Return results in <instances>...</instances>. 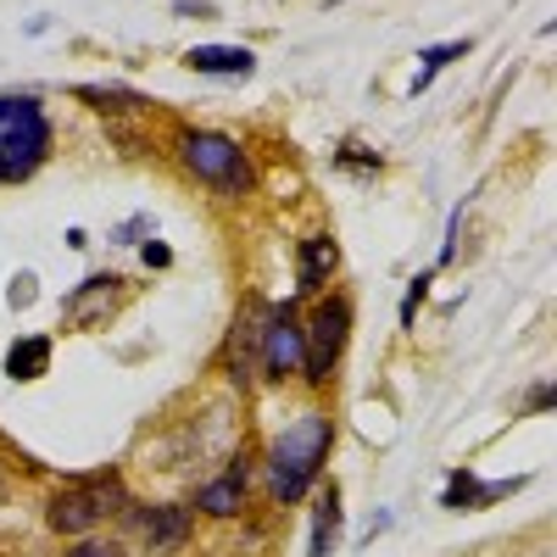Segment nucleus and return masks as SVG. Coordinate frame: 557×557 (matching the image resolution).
<instances>
[{
    "label": "nucleus",
    "mask_w": 557,
    "mask_h": 557,
    "mask_svg": "<svg viewBox=\"0 0 557 557\" xmlns=\"http://www.w3.org/2000/svg\"><path fill=\"white\" fill-rule=\"evenodd\" d=\"M184 67L212 73V78H246V73L257 67V57L240 51V45H196V51L184 57Z\"/></svg>",
    "instance_id": "nucleus-8"
},
{
    "label": "nucleus",
    "mask_w": 557,
    "mask_h": 557,
    "mask_svg": "<svg viewBox=\"0 0 557 557\" xmlns=\"http://www.w3.org/2000/svg\"><path fill=\"white\" fill-rule=\"evenodd\" d=\"M51 151V123L34 96H0V184H17L39 173Z\"/></svg>",
    "instance_id": "nucleus-2"
},
{
    "label": "nucleus",
    "mask_w": 557,
    "mask_h": 557,
    "mask_svg": "<svg viewBox=\"0 0 557 557\" xmlns=\"http://www.w3.org/2000/svg\"><path fill=\"white\" fill-rule=\"evenodd\" d=\"M462 51H469L462 39H451V45H435V51H424V62H418V78H412V96H418V89H424V84L435 78V67H441V62H451V57H462Z\"/></svg>",
    "instance_id": "nucleus-14"
},
{
    "label": "nucleus",
    "mask_w": 557,
    "mask_h": 557,
    "mask_svg": "<svg viewBox=\"0 0 557 557\" xmlns=\"http://www.w3.org/2000/svg\"><path fill=\"white\" fill-rule=\"evenodd\" d=\"M67 557H123V552L107 546V541H89V546H78V552H67Z\"/></svg>",
    "instance_id": "nucleus-15"
},
{
    "label": "nucleus",
    "mask_w": 557,
    "mask_h": 557,
    "mask_svg": "<svg viewBox=\"0 0 557 557\" xmlns=\"http://www.w3.org/2000/svg\"><path fill=\"white\" fill-rule=\"evenodd\" d=\"M146 262H151V268H168V262H173V251H168L162 240H151V246H146Z\"/></svg>",
    "instance_id": "nucleus-16"
},
{
    "label": "nucleus",
    "mask_w": 557,
    "mask_h": 557,
    "mask_svg": "<svg viewBox=\"0 0 557 557\" xmlns=\"http://www.w3.org/2000/svg\"><path fill=\"white\" fill-rule=\"evenodd\" d=\"M240 502H246V457H235L212 485H201V513H212V519H235V513H240Z\"/></svg>",
    "instance_id": "nucleus-7"
},
{
    "label": "nucleus",
    "mask_w": 557,
    "mask_h": 557,
    "mask_svg": "<svg viewBox=\"0 0 557 557\" xmlns=\"http://www.w3.org/2000/svg\"><path fill=\"white\" fill-rule=\"evenodd\" d=\"M139 530H146V541L157 552H173V546H184V535H190V513H178V507H157V513H139Z\"/></svg>",
    "instance_id": "nucleus-9"
},
{
    "label": "nucleus",
    "mask_w": 557,
    "mask_h": 557,
    "mask_svg": "<svg viewBox=\"0 0 557 557\" xmlns=\"http://www.w3.org/2000/svg\"><path fill=\"white\" fill-rule=\"evenodd\" d=\"M552 396H557L552 385H535V391H530V412H541V407H552Z\"/></svg>",
    "instance_id": "nucleus-17"
},
{
    "label": "nucleus",
    "mask_w": 557,
    "mask_h": 557,
    "mask_svg": "<svg viewBox=\"0 0 557 557\" xmlns=\"http://www.w3.org/2000/svg\"><path fill=\"white\" fill-rule=\"evenodd\" d=\"M524 480H496V485H480L474 474H457L451 485H446V507H485V502H496V496H507V491H519Z\"/></svg>",
    "instance_id": "nucleus-11"
},
{
    "label": "nucleus",
    "mask_w": 557,
    "mask_h": 557,
    "mask_svg": "<svg viewBox=\"0 0 557 557\" xmlns=\"http://www.w3.org/2000/svg\"><path fill=\"white\" fill-rule=\"evenodd\" d=\"M346 335H351V307H346L341 296H335V301H318L312 323L301 330V341H307L301 368H307L312 385H323V380L335 374V362H341V351H346Z\"/></svg>",
    "instance_id": "nucleus-5"
},
{
    "label": "nucleus",
    "mask_w": 557,
    "mask_h": 557,
    "mask_svg": "<svg viewBox=\"0 0 557 557\" xmlns=\"http://www.w3.org/2000/svg\"><path fill=\"white\" fill-rule=\"evenodd\" d=\"M178 151H184V168H190L201 184H218V190H246V184H251V162H246V151L228 134L190 128Z\"/></svg>",
    "instance_id": "nucleus-3"
},
{
    "label": "nucleus",
    "mask_w": 557,
    "mask_h": 557,
    "mask_svg": "<svg viewBox=\"0 0 557 557\" xmlns=\"http://www.w3.org/2000/svg\"><path fill=\"white\" fill-rule=\"evenodd\" d=\"M335 441V424L330 418H301V424H290L285 435L273 441L268 451V480H273V496L278 502H301L307 485L318 480L323 469V451H330Z\"/></svg>",
    "instance_id": "nucleus-1"
},
{
    "label": "nucleus",
    "mask_w": 557,
    "mask_h": 557,
    "mask_svg": "<svg viewBox=\"0 0 557 557\" xmlns=\"http://www.w3.org/2000/svg\"><path fill=\"white\" fill-rule=\"evenodd\" d=\"M12 301H17V307H23V301H34V278H28V273L12 285Z\"/></svg>",
    "instance_id": "nucleus-18"
},
{
    "label": "nucleus",
    "mask_w": 557,
    "mask_h": 557,
    "mask_svg": "<svg viewBox=\"0 0 557 557\" xmlns=\"http://www.w3.org/2000/svg\"><path fill=\"white\" fill-rule=\"evenodd\" d=\"M123 502V485L112 474H89V480H73L51 496V530L62 535H84L89 524H101L112 507Z\"/></svg>",
    "instance_id": "nucleus-4"
},
{
    "label": "nucleus",
    "mask_w": 557,
    "mask_h": 557,
    "mask_svg": "<svg viewBox=\"0 0 557 557\" xmlns=\"http://www.w3.org/2000/svg\"><path fill=\"white\" fill-rule=\"evenodd\" d=\"M45 368H51V341H45V335H23L7 351V380H39Z\"/></svg>",
    "instance_id": "nucleus-10"
},
{
    "label": "nucleus",
    "mask_w": 557,
    "mask_h": 557,
    "mask_svg": "<svg viewBox=\"0 0 557 557\" xmlns=\"http://www.w3.org/2000/svg\"><path fill=\"white\" fill-rule=\"evenodd\" d=\"M301 351H307L301 323L290 318V307H273V318H268V374L273 380H290L296 368H301Z\"/></svg>",
    "instance_id": "nucleus-6"
},
{
    "label": "nucleus",
    "mask_w": 557,
    "mask_h": 557,
    "mask_svg": "<svg viewBox=\"0 0 557 557\" xmlns=\"http://www.w3.org/2000/svg\"><path fill=\"white\" fill-rule=\"evenodd\" d=\"M335 262H341L335 240H307V246H301V290L323 285V278L335 273Z\"/></svg>",
    "instance_id": "nucleus-13"
},
{
    "label": "nucleus",
    "mask_w": 557,
    "mask_h": 557,
    "mask_svg": "<svg viewBox=\"0 0 557 557\" xmlns=\"http://www.w3.org/2000/svg\"><path fill=\"white\" fill-rule=\"evenodd\" d=\"M335 535H341V491L330 485L318 496V513H312V557H330Z\"/></svg>",
    "instance_id": "nucleus-12"
}]
</instances>
